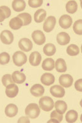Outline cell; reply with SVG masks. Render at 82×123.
<instances>
[{
  "label": "cell",
  "instance_id": "obj_2",
  "mask_svg": "<svg viewBox=\"0 0 82 123\" xmlns=\"http://www.w3.org/2000/svg\"><path fill=\"white\" fill-rule=\"evenodd\" d=\"M39 106L45 111H50L54 108V102L53 99L49 96H43L39 101Z\"/></svg>",
  "mask_w": 82,
  "mask_h": 123
},
{
  "label": "cell",
  "instance_id": "obj_6",
  "mask_svg": "<svg viewBox=\"0 0 82 123\" xmlns=\"http://www.w3.org/2000/svg\"><path fill=\"white\" fill-rule=\"evenodd\" d=\"M32 38L36 44L41 45L45 42V36L41 31H35L32 34Z\"/></svg>",
  "mask_w": 82,
  "mask_h": 123
},
{
  "label": "cell",
  "instance_id": "obj_16",
  "mask_svg": "<svg viewBox=\"0 0 82 123\" xmlns=\"http://www.w3.org/2000/svg\"><path fill=\"white\" fill-rule=\"evenodd\" d=\"M31 93L36 97L42 96L44 93V88L40 84H35L31 88Z\"/></svg>",
  "mask_w": 82,
  "mask_h": 123
},
{
  "label": "cell",
  "instance_id": "obj_31",
  "mask_svg": "<svg viewBox=\"0 0 82 123\" xmlns=\"http://www.w3.org/2000/svg\"><path fill=\"white\" fill-rule=\"evenodd\" d=\"M73 29L76 34H82V20L78 19L75 21L73 24Z\"/></svg>",
  "mask_w": 82,
  "mask_h": 123
},
{
  "label": "cell",
  "instance_id": "obj_36",
  "mask_svg": "<svg viewBox=\"0 0 82 123\" xmlns=\"http://www.w3.org/2000/svg\"><path fill=\"white\" fill-rule=\"evenodd\" d=\"M18 123H29L30 121L28 119V118L25 117H22L18 120Z\"/></svg>",
  "mask_w": 82,
  "mask_h": 123
},
{
  "label": "cell",
  "instance_id": "obj_28",
  "mask_svg": "<svg viewBox=\"0 0 82 123\" xmlns=\"http://www.w3.org/2000/svg\"><path fill=\"white\" fill-rule=\"evenodd\" d=\"M63 119V115L60 114L56 110L52 111L50 114V120L48 123H61Z\"/></svg>",
  "mask_w": 82,
  "mask_h": 123
},
{
  "label": "cell",
  "instance_id": "obj_18",
  "mask_svg": "<svg viewBox=\"0 0 82 123\" xmlns=\"http://www.w3.org/2000/svg\"><path fill=\"white\" fill-rule=\"evenodd\" d=\"M25 3L23 0H14L12 3V7L16 12H21L25 9Z\"/></svg>",
  "mask_w": 82,
  "mask_h": 123
},
{
  "label": "cell",
  "instance_id": "obj_33",
  "mask_svg": "<svg viewBox=\"0 0 82 123\" xmlns=\"http://www.w3.org/2000/svg\"><path fill=\"white\" fill-rule=\"evenodd\" d=\"M2 83H3V85L6 87L9 85L14 83L12 79L11 75H9V74H6L2 77Z\"/></svg>",
  "mask_w": 82,
  "mask_h": 123
},
{
  "label": "cell",
  "instance_id": "obj_8",
  "mask_svg": "<svg viewBox=\"0 0 82 123\" xmlns=\"http://www.w3.org/2000/svg\"><path fill=\"white\" fill-rule=\"evenodd\" d=\"M73 82V77L69 74H63L59 77V83L63 87L69 88Z\"/></svg>",
  "mask_w": 82,
  "mask_h": 123
},
{
  "label": "cell",
  "instance_id": "obj_17",
  "mask_svg": "<svg viewBox=\"0 0 82 123\" xmlns=\"http://www.w3.org/2000/svg\"><path fill=\"white\" fill-rule=\"evenodd\" d=\"M18 113V108L14 104H9L5 108V114L7 117H13Z\"/></svg>",
  "mask_w": 82,
  "mask_h": 123
},
{
  "label": "cell",
  "instance_id": "obj_30",
  "mask_svg": "<svg viewBox=\"0 0 82 123\" xmlns=\"http://www.w3.org/2000/svg\"><path fill=\"white\" fill-rule=\"evenodd\" d=\"M18 18H19L23 22V26H27L32 22V17L31 14L27 12H23L18 15Z\"/></svg>",
  "mask_w": 82,
  "mask_h": 123
},
{
  "label": "cell",
  "instance_id": "obj_22",
  "mask_svg": "<svg viewBox=\"0 0 82 123\" xmlns=\"http://www.w3.org/2000/svg\"><path fill=\"white\" fill-rule=\"evenodd\" d=\"M11 9L7 6H0V23H2L5 19L9 18L11 16Z\"/></svg>",
  "mask_w": 82,
  "mask_h": 123
},
{
  "label": "cell",
  "instance_id": "obj_26",
  "mask_svg": "<svg viewBox=\"0 0 82 123\" xmlns=\"http://www.w3.org/2000/svg\"><path fill=\"white\" fill-rule=\"evenodd\" d=\"M78 114L76 111L75 110H70L67 112L65 116V119L67 123H75L77 120Z\"/></svg>",
  "mask_w": 82,
  "mask_h": 123
},
{
  "label": "cell",
  "instance_id": "obj_32",
  "mask_svg": "<svg viewBox=\"0 0 82 123\" xmlns=\"http://www.w3.org/2000/svg\"><path fill=\"white\" fill-rule=\"evenodd\" d=\"M10 61V55L7 52H3L0 54V64L6 65Z\"/></svg>",
  "mask_w": 82,
  "mask_h": 123
},
{
  "label": "cell",
  "instance_id": "obj_7",
  "mask_svg": "<svg viewBox=\"0 0 82 123\" xmlns=\"http://www.w3.org/2000/svg\"><path fill=\"white\" fill-rule=\"evenodd\" d=\"M18 45H19V47L21 50L24 52H27L31 50L33 47L32 42H31L30 39H27V38L21 39L19 41Z\"/></svg>",
  "mask_w": 82,
  "mask_h": 123
},
{
  "label": "cell",
  "instance_id": "obj_1",
  "mask_svg": "<svg viewBox=\"0 0 82 123\" xmlns=\"http://www.w3.org/2000/svg\"><path fill=\"white\" fill-rule=\"evenodd\" d=\"M40 113V107L36 103H31L25 109V114L27 117L31 119H36Z\"/></svg>",
  "mask_w": 82,
  "mask_h": 123
},
{
  "label": "cell",
  "instance_id": "obj_5",
  "mask_svg": "<svg viewBox=\"0 0 82 123\" xmlns=\"http://www.w3.org/2000/svg\"><path fill=\"white\" fill-rule=\"evenodd\" d=\"M55 24H56V18L52 16L48 17L44 23V31L46 32H50L54 29Z\"/></svg>",
  "mask_w": 82,
  "mask_h": 123
},
{
  "label": "cell",
  "instance_id": "obj_15",
  "mask_svg": "<svg viewBox=\"0 0 82 123\" xmlns=\"http://www.w3.org/2000/svg\"><path fill=\"white\" fill-rule=\"evenodd\" d=\"M12 79L13 81L18 84H22L25 81L26 77L25 74L19 71H15L12 74Z\"/></svg>",
  "mask_w": 82,
  "mask_h": 123
},
{
  "label": "cell",
  "instance_id": "obj_3",
  "mask_svg": "<svg viewBox=\"0 0 82 123\" xmlns=\"http://www.w3.org/2000/svg\"><path fill=\"white\" fill-rule=\"evenodd\" d=\"M13 60L15 65L17 67H21L26 63L27 56L22 52L17 51L13 55Z\"/></svg>",
  "mask_w": 82,
  "mask_h": 123
},
{
  "label": "cell",
  "instance_id": "obj_9",
  "mask_svg": "<svg viewBox=\"0 0 82 123\" xmlns=\"http://www.w3.org/2000/svg\"><path fill=\"white\" fill-rule=\"evenodd\" d=\"M50 92L51 95L56 98H63L65 96V91L64 88L60 85H54L51 86L50 89Z\"/></svg>",
  "mask_w": 82,
  "mask_h": 123
},
{
  "label": "cell",
  "instance_id": "obj_4",
  "mask_svg": "<svg viewBox=\"0 0 82 123\" xmlns=\"http://www.w3.org/2000/svg\"><path fill=\"white\" fill-rule=\"evenodd\" d=\"M0 39L3 44L10 45L14 41V35L9 31L5 30L0 34Z\"/></svg>",
  "mask_w": 82,
  "mask_h": 123
},
{
  "label": "cell",
  "instance_id": "obj_19",
  "mask_svg": "<svg viewBox=\"0 0 82 123\" xmlns=\"http://www.w3.org/2000/svg\"><path fill=\"white\" fill-rule=\"evenodd\" d=\"M9 27L13 30H18L23 26V22L18 16L12 18L9 21Z\"/></svg>",
  "mask_w": 82,
  "mask_h": 123
},
{
  "label": "cell",
  "instance_id": "obj_14",
  "mask_svg": "<svg viewBox=\"0 0 82 123\" xmlns=\"http://www.w3.org/2000/svg\"><path fill=\"white\" fill-rule=\"evenodd\" d=\"M42 84L45 86H50L55 82V77L50 73H45L40 78Z\"/></svg>",
  "mask_w": 82,
  "mask_h": 123
},
{
  "label": "cell",
  "instance_id": "obj_27",
  "mask_svg": "<svg viewBox=\"0 0 82 123\" xmlns=\"http://www.w3.org/2000/svg\"><path fill=\"white\" fill-rule=\"evenodd\" d=\"M78 5L75 1H69L66 4V11L70 14H74L76 12Z\"/></svg>",
  "mask_w": 82,
  "mask_h": 123
},
{
  "label": "cell",
  "instance_id": "obj_20",
  "mask_svg": "<svg viewBox=\"0 0 82 123\" xmlns=\"http://www.w3.org/2000/svg\"><path fill=\"white\" fill-rule=\"evenodd\" d=\"M55 67L56 70L58 72H60V73L65 72L67 70V67L65 61L62 58L58 59L56 60Z\"/></svg>",
  "mask_w": 82,
  "mask_h": 123
},
{
  "label": "cell",
  "instance_id": "obj_24",
  "mask_svg": "<svg viewBox=\"0 0 82 123\" xmlns=\"http://www.w3.org/2000/svg\"><path fill=\"white\" fill-rule=\"evenodd\" d=\"M43 52L47 56L50 57L54 55L56 52V47L53 44L48 43L46 45H45L43 49Z\"/></svg>",
  "mask_w": 82,
  "mask_h": 123
},
{
  "label": "cell",
  "instance_id": "obj_35",
  "mask_svg": "<svg viewBox=\"0 0 82 123\" xmlns=\"http://www.w3.org/2000/svg\"><path fill=\"white\" fill-rule=\"evenodd\" d=\"M75 88L77 91L80 92H82V79L78 80L75 83Z\"/></svg>",
  "mask_w": 82,
  "mask_h": 123
},
{
  "label": "cell",
  "instance_id": "obj_34",
  "mask_svg": "<svg viewBox=\"0 0 82 123\" xmlns=\"http://www.w3.org/2000/svg\"><path fill=\"white\" fill-rule=\"evenodd\" d=\"M43 3L42 0H29L28 1V4L30 7L31 8H38L40 7Z\"/></svg>",
  "mask_w": 82,
  "mask_h": 123
},
{
  "label": "cell",
  "instance_id": "obj_23",
  "mask_svg": "<svg viewBox=\"0 0 82 123\" xmlns=\"http://www.w3.org/2000/svg\"><path fill=\"white\" fill-rule=\"evenodd\" d=\"M47 12L44 9H40L36 11L34 14V21L37 23L43 22L46 17Z\"/></svg>",
  "mask_w": 82,
  "mask_h": 123
},
{
  "label": "cell",
  "instance_id": "obj_12",
  "mask_svg": "<svg viewBox=\"0 0 82 123\" xmlns=\"http://www.w3.org/2000/svg\"><path fill=\"white\" fill-rule=\"evenodd\" d=\"M57 41L60 45H65L70 42V37L67 32H62L57 34Z\"/></svg>",
  "mask_w": 82,
  "mask_h": 123
},
{
  "label": "cell",
  "instance_id": "obj_25",
  "mask_svg": "<svg viewBox=\"0 0 82 123\" xmlns=\"http://www.w3.org/2000/svg\"><path fill=\"white\" fill-rule=\"evenodd\" d=\"M55 108L56 111L60 114H64L67 110V105L63 101L58 100L55 103Z\"/></svg>",
  "mask_w": 82,
  "mask_h": 123
},
{
  "label": "cell",
  "instance_id": "obj_11",
  "mask_svg": "<svg viewBox=\"0 0 82 123\" xmlns=\"http://www.w3.org/2000/svg\"><path fill=\"white\" fill-rule=\"evenodd\" d=\"M6 95H7V97L13 98H14L18 95L19 93V88L14 83L10 84L6 86Z\"/></svg>",
  "mask_w": 82,
  "mask_h": 123
},
{
  "label": "cell",
  "instance_id": "obj_29",
  "mask_svg": "<svg viewBox=\"0 0 82 123\" xmlns=\"http://www.w3.org/2000/svg\"><path fill=\"white\" fill-rule=\"evenodd\" d=\"M67 53L70 56H76L78 55L80 53V49L76 45L71 44L67 47Z\"/></svg>",
  "mask_w": 82,
  "mask_h": 123
},
{
  "label": "cell",
  "instance_id": "obj_13",
  "mask_svg": "<svg viewBox=\"0 0 82 123\" xmlns=\"http://www.w3.org/2000/svg\"><path fill=\"white\" fill-rule=\"evenodd\" d=\"M42 60V57L38 52H33L29 57V63L32 66H38Z\"/></svg>",
  "mask_w": 82,
  "mask_h": 123
},
{
  "label": "cell",
  "instance_id": "obj_10",
  "mask_svg": "<svg viewBox=\"0 0 82 123\" xmlns=\"http://www.w3.org/2000/svg\"><path fill=\"white\" fill-rule=\"evenodd\" d=\"M59 25L63 29H69L70 26H72V19L69 15L64 14L62 15L59 19Z\"/></svg>",
  "mask_w": 82,
  "mask_h": 123
},
{
  "label": "cell",
  "instance_id": "obj_21",
  "mask_svg": "<svg viewBox=\"0 0 82 123\" xmlns=\"http://www.w3.org/2000/svg\"><path fill=\"white\" fill-rule=\"evenodd\" d=\"M42 67L45 71H52L55 68V62L54 59L47 58L45 59L42 62Z\"/></svg>",
  "mask_w": 82,
  "mask_h": 123
}]
</instances>
